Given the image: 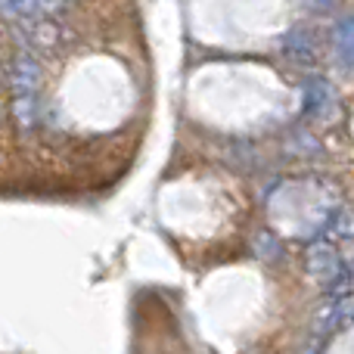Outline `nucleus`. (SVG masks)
<instances>
[{"label": "nucleus", "instance_id": "nucleus-8", "mask_svg": "<svg viewBox=\"0 0 354 354\" xmlns=\"http://www.w3.org/2000/svg\"><path fill=\"white\" fill-rule=\"evenodd\" d=\"M59 41H62V28L53 19H41V22L31 25V44H35V47L53 50V47H59Z\"/></svg>", "mask_w": 354, "mask_h": 354}, {"label": "nucleus", "instance_id": "nucleus-12", "mask_svg": "<svg viewBox=\"0 0 354 354\" xmlns=\"http://www.w3.org/2000/svg\"><path fill=\"white\" fill-rule=\"evenodd\" d=\"M68 0H37V12H44V16H56V12L66 10Z\"/></svg>", "mask_w": 354, "mask_h": 354}, {"label": "nucleus", "instance_id": "nucleus-11", "mask_svg": "<svg viewBox=\"0 0 354 354\" xmlns=\"http://www.w3.org/2000/svg\"><path fill=\"white\" fill-rule=\"evenodd\" d=\"M0 12L3 16H35L37 0H0Z\"/></svg>", "mask_w": 354, "mask_h": 354}, {"label": "nucleus", "instance_id": "nucleus-3", "mask_svg": "<svg viewBox=\"0 0 354 354\" xmlns=\"http://www.w3.org/2000/svg\"><path fill=\"white\" fill-rule=\"evenodd\" d=\"M37 84H41V62L31 53L16 56L10 68V91L16 97H28V93L37 91Z\"/></svg>", "mask_w": 354, "mask_h": 354}, {"label": "nucleus", "instance_id": "nucleus-13", "mask_svg": "<svg viewBox=\"0 0 354 354\" xmlns=\"http://www.w3.org/2000/svg\"><path fill=\"white\" fill-rule=\"evenodd\" d=\"M348 277H351V286H354V264H351V268H348Z\"/></svg>", "mask_w": 354, "mask_h": 354}, {"label": "nucleus", "instance_id": "nucleus-2", "mask_svg": "<svg viewBox=\"0 0 354 354\" xmlns=\"http://www.w3.org/2000/svg\"><path fill=\"white\" fill-rule=\"evenodd\" d=\"M305 270H308V277H311V280L326 283V286H330V283L336 280L345 268H342L339 252L333 249L330 243H311L305 249Z\"/></svg>", "mask_w": 354, "mask_h": 354}, {"label": "nucleus", "instance_id": "nucleus-1", "mask_svg": "<svg viewBox=\"0 0 354 354\" xmlns=\"http://www.w3.org/2000/svg\"><path fill=\"white\" fill-rule=\"evenodd\" d=\"M339 112V97L326 78H308L305 81V115L317 124L333 122Z\"/></svg>", "mask_w": 354, "mask_h": 354}, {"label": "nucleus", "instance_id": "nucleus-5", "mask_svg": "<svg viewBox=\"0 0 354 354\" xmlns=\"http://www.w3.org/2000/svg\"><path fill=\"white\" fill-rule=\"evenodd\" d=\"M317 333H330V330H348L354 326V295H342L336 299L326 311H320L317 317Z\"/></svg>", "mask_w": 354, "mask_h": 354}, {"label": "nucleus", "instance_id": "nucleus-10", "mask_svg": "<svg viewBox=\"0 0 354 354\" xmlns=\"http://www.w3.org/2000/svg\"><path fill=\"white\" fill-rule=\"evenodd\" d=\"M255 252L264 258V261H277V258H280V243H277L274 233H258L255 236Z\"/></svg>", "mask_w": 354, "mask_h": 354}, {"label": "nucleus", "instance_id": "nucleus-4", "mask_svg": "<svg viewBox=\"0 0 354 354\" xmlns=\"http://www.w3.org/2000/svg\"><path fill=\"white\" fill-rule=\"evenodd\" d=\"M283 53L299 66H311V62H317V41L308 28H289L283 35Z\"/></svg>", "mask_w": 354, "mask_h": 354}, {"label": "nucleus", "instance_id": "nucleus-7", "mask_svg": "<svg viewBox=\"0 0 354 354\" xmlns=\"http://www.w3.org/2000/svg\"><path fill=\"white\" fill-rule=\"evenodd\" d=\"M326 236L333 243H354V212L351 208H336L326 221Z\"/></svg>", "mask_w": 354, "mask_h": 354}, {"label": "nucleus", "instance_id": "nucleus-6", "mask_svg": "<svg viewBox=\"0 0 354 354\" xmlns=\"http://www.w3.org/2000/svg\"><path fill=\"white\" fill-rule=\"evenodd\" d=\"M333 44H336V59L345 72H354V16H342L333 31Z\"/></svg>", "mask_w": 354, "mask_h": 354}, {"label": "nucleus", "instance_id": "nucleus-9", "mask_svg": "<svg viewBox=\"0 0 354 354\" xmlns=\"http://www.w3.org/2000/svg\"><path fill=\"white\" fill-rule=\"evenodd\" d=\"M12 118H16L19 131H25V134L35 131V124H37V100H35V93L12 100Z\"/></svg>", "mask_w": 354, "mask_h": 354}]
</instances>
